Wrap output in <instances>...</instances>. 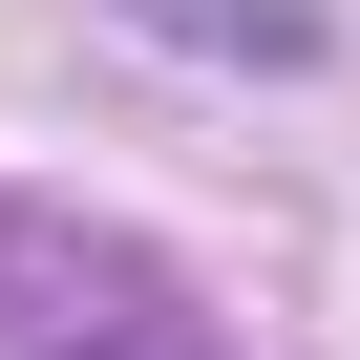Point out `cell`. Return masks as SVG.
<instances>
[{
  "instance_id": "cell-1",
  "label": "cell",
  "mask_w": 360,
  "mask_h": 360,
  "mask_svg": "<svg viewBox=\"0 0 360 360\" xmlns=\"http://www.w3.org/2000/svg\"><path fill=\"white\" fill-rule=\"evenodd\" d=\"M0 297H22V360H212L148 276H64L43 233H0Z\"/></svg>"
}]
</instances>
